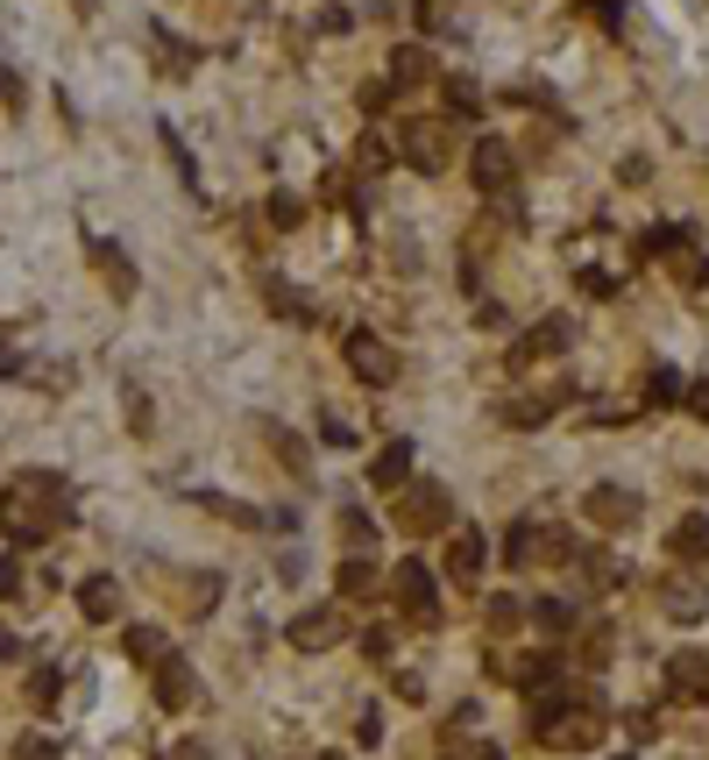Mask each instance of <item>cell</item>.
Instances as JSON below:
<instances>
[{
	"label": "cell",
	"mask_w": 709,
	"mask_h": 760,
	"mask_svg": "<svg viewBox=\"0 0 709 760\" xmlns=\"http://www.w3.org/2000/svg\"><path fill=\"white\" fill-rule=\"evenodd\" d=\"M65 519H71V490H65V476H50V469H22L0 490V533L22 541V547L50 541Z\"/></svg>",
	"instance_id": "6da1fadb"
},
{
	"label": "cell",
	"mask_w": 709,
	"mask_h": 760,
	"mask_svg": "<svg viewBox=\"0 0 709 760\" xmlns=\"http://www.w3.org/2000/svg\"><path fill=\"white\" fill-rule=\"evenodd\" d=\"M533 725H539V739L547 747H596L603 739V704L590 690H539V704H533Z\"/></svg>",
	"instance_id": "7a4b0ae2"
},
{
	"label": "cell",
	"mask_w": 709,
	"mask_h": 760,
	"mask_svg": "<svg viewBox=\"0 0 709 760\" xmlns=\"http://www.w3.org/2000/svg\"><path fill=\"white\" fill-rule=\"evenodd\" d=\"M390 519H398V533H447L455 526V498H447L433 476H412L404 490H390Z\"/></svg>",
	"instance_id": "3957f363"
},
{
	"label": "cell",
	"mask_w": 709,
	"mask_h": 760,
	"mask_svg": "<svg viewBox=\"0 0 709 760\" xmlns=\"http://www.w3.org/2000/svg\"><path fill=\"white\" fill-rule=\"evenodd\" d=\"M398 157L412 163V171H447L455 136H447V122H398Z\"/></svg>",
	"instance_id": "277c9868"
},
{
	"label": "cell",
	"mask_w": 709,
	"mask_h": 760,
	"mask_svg": "<svg viewBox=\"0 0 709 760\" xmlns=\"http://www.w3.org/2000/svg\"><path fill=\"white\" fill-rule=\"evenodd\" d=\"M341 355H348V370L369 392H384V384H398V355H390V341H376L369 327H355L348 341H341Z\"/></svg>",
	"instance_id": "5b68a950"
},
{
	"label": "cell",
	"mask_w": 709,
	"mask_h": 760,
	"mask_svg": "<svg viewBox=\"0 0 709 760\" xmlns=\"http://www.w3.org/2000/svg\"><path fill=\"white\" fill-rule=\"evenodd\" d=\"M390 590H398V611L412 625H441V598H433V569H426V562H398Z\"/></svg>",
	"instance_id": "8992f818"
},
{
	"label": "cell",
	"mask_w": 709,
	"mask_h": 760,
	"mask_svg": "<svg viewBox=\"0 0 709 760\" xmlns=\"http://www.w3.org/2000/svg\"><path fill=\"white\" fill-rule=\"evenodd\" d=\"M582 512H590V526H603V533H625V526H639V490H625V484H596L590 498H582Z\"/></svg>",
	"instance_id": "52a82bcc"
},
{
	"label": "cell",
	"mask_w": 709,
	"mask_h": 760,
	"mask_svg": "<svg viewBox=\"0 0 709 760\" xmlns=\"http://www.w3.org/2000/svg\"><path fill=\"white\" fill-rule=\"evenodd\" d=\"M469 178H476V192L504 200V185H511V143H504V136H476V150H469Z\"/></svg>",
	"instance_id": "ba28073f"
},
{
	"label": "cell",
	"mask_w": 709,
	"mask_h": 760,
	"mask_svg": "<svg viewBox=\"0 0 709 760\" xmlns=\"http://www.w3.org/2000/svg\"><path fill=\"white\" fill-rule=\"evenodd\" d=\"M284 639H291V647H306V654L341 647V604H312V611H298V619L284 625Z\"/></svg>",
	"instance_id": "9c48e42d"
},
{
	"label": "cell",
	"mask_w": 709,
	"mask_h": 760,
	"mask_svg": "<svg viewBox=\"0 0 709 760\" xmlns=\"http://www.w3.org/2000/svg\"><path fill=\"white\" fill-rule=\"evenodd\" d=\"M157 696H163V711H192L199 704V676H192L185 654H163L157 661Z\"/></svg>",
	"instance_id": "30bf717a"
},
{
	"label": "cell",
	"mask_w": 709,
	"mask_h": 760,
	"mask_svg": "<svg viewBox=\"0 0 709 760\" xmlns=\"http://www.w3.org/2000/svg\"><path fill=\"white\" fill-rule=\"evenodd\" d=\"M482 562H490V547H482V533H476V526H455V533H447V576H455L461 590H469L476 576H482Z\"/></svg>",
	"instance_id": "8fae6325"
},
{
	"label": "cell",
	"mask_w": 709,
	"mask_h": 760,
	"mask_svg": "<svg viewBox=\"0 0 709 760\" xmlns=\"http://www.w3.org/2000/svg\"><path fill=\"white\" fill-rule=\"evenodd\" d=\"M667 690L682 696V704H696V696H709V661H702L696 647H682V654L667 661Z\"/></svg>",
	"instance_id": "7c38bea8"
},
{
	"label": "cell",
	"mask_w": 709,
	"mask_h": 760,
	"mask_svg": "<svg viewBox=\"0 0 709 760\" xmlns=\"http://www.w3.org/2000/svg\"><path fill=\"white\" fill-rule=\"evenodd\" d=\"M568 349V320H539L511 341V363H539V355H561Z\"/></svg>",
	"instance_id": "4fadbf2b"
},
{
	"label": "cell",
	"mask_w": 709,
	"mask_h": 760,
	"mask_svg": "<svg viewBox=\"0 0 709 760\" xmlns=\"http://www.w3.org/2000/svg\"><path fill=\"white\" fill-rule=\"evenodd\" d=\"M341 598H348V604H376V598H384V576H376L369 555H348V562H341Z\"/></svg>",
	"instance_id": "5bb4252c"
},
{
	"label": "cell",
	"mask_w": 709,
	"mask_h": 760,
	"mask_svg": "<svg viewBox=\"0 0 709 760\" xmlns=\"http://www.w3.org/2000/svg\"><path fill=\"white\" fill-rule=\"evenodd\" d=\"M426 79H433V50L426 43H398L390 50V86L404 93V86H426Z\"/></svg>",
	"instance_id": "9a60e30c"
},
{
	"label": "cell",
	"mask_w": 709,
	"mask_h": 760,
	"mask_svg": "<svg viewBox=\"0 0 709 760\" xmlns=\"http://www.w3.org/2000/svg\"><path fill=\"white\" fill-rule=\"evenodd\" d=\"M79 611H85L93 625L121 619V583H114V576H93V583H79Z\"/></svg>",
	"instance_id": "2e32d148"
},
{
	"label": "cell",
	"mask_w": 709,
	"mask_h": 760,
	"mask_svg": "<svg viewBox=\"0 0 709 760\" xmlns=\"http://www.w3.org/2000/svg\"><path fill=\"white\" fill-rule=\"evenodd\" d=\"M369 484H376V490H404V484H412V449H404V441H390V449L369 462Z\"/></svg>",
	"instance_id": "e0dca14e"
},
{
	"label": "cell",
	"mask_w": 709,
	"mask_h": 760,
	"mask_svg": "<svg viewBox=\"0 0 709 760\" xmlns=\"http://www.w3.org/2000/svg\"><path fill=\"white\" fill-rule=\"evenodd\" d=\"M667 547H674L682 562H709V512H688L682 526L667 533Z\"/></svg>",
	"instance_id": "ac0fdd59"
},
{
	"label": "cell",
	"mask_w": 709,
	"mask_h": 760,
	"mask_svg": "<svg viewBox=\"0 0 709 760\" xmlns=\"http://www.w3.org/2000/svg\"><path fill=\"white\" fill-rule=\"evenodd\" d=\"M185 583V619H206V611L220 604V576L214 569H192V576H178Z\"/></svg>",
	"instance_id": "d6986e66"
},
{
	"label": "cell",
	"mask_w": 709,
	"mask_h": 760,
	"mask_svg": "<svg viewBox=\"0 0 709 760\" xmlns=\"http://www.w3.org/2000/svg\"><path fill=\"white\" fill-rule=\"evenodd\" d=\"M93 263H100V277H107V285L121 292V299H135V263L121 257L114 242H93Z\"/></svg>",
	"instance_id": "ffe728a7"
},
{
	"label": "cell",
	"mask_w": 709,
	"mask_h": 760,
	"mask_svg": "<svg viewBox=\"0 0 709 760\" xmlns=\"http://www.w3.org/2000/svg\"><path fill=\"white\" fill-rule=\"evenodd\" d=\"M561 406V392H539V398H511L504 406V427H525V434H533V427H547V412Z\"/></svg>",
	"instance_id": "44dd1931"
},
{
	"label": "cell",
	"mask_w": 709,
	"mask_h": 760,
	"mask_svg": "<svg viewBox=\"0 0 709 760\" xmlns=\"http://www.w3.org/2000/svg\"><path fill=\"white\" fill-rule=\"evenodd\" d=\"M149 50H157L163 71H192V65H199V50H192V43H178V36H163V29L149 36Z\"/></svg>",
	"instance_id": "7402d4cb"
},
{
	"label": "cell",
	"mask_w": 709,
	"mask_h": 760,
	"mask_svg": "<svg viewBox=\"0 0 709 760\" xmlns=\"http://www.w3.org/2000/svg\"><path fill=\"white\" fill-rule=\"evenodd\" d=\"M163 654H171V647H163V633H157V625H128V661H142V668H157V661H163Z\"/></svg>",
	"instance_id": "603a6c76"
},
{
	"label": "cell",
	"mask_w": 709,
	"mask_h": 760,
	"mask_svg": "<svg viewBox=\"0 0 709 760\" xmlns=\"http://www.w3.org/2000/svg\"><path fill=\"white\" fill-rule=\"evenodd\" d=\"M341 541H348L355 555H369V547H376V519L362 512V504H348V512H341Z\"/></svg>",
	"instance_id": "cb8c5ba5"
},
{
	"label": "cell",
	"mask_w": 709,
	"mask_h": 760,
	"mask_svg": "<svg viewBox=\"0 0 709 760\" xmlns=\"http://www.w3.org/2000/svg\"><path fill=\"white\" fill-rule=\"evenodd\" d=\"M206 512H220V519H235V526H249V533H263L270 526V512H255V504H241V498H199Z\"/></svg>",
	"instance_id": "d4e9b609"
},
{
	"label": "cell",
	"mask_w": 709,
	"mask_h": 760,
	"mask_svg": "<svg viewBox=\"0 0 709 760\" xmlns=\"http://www.w3.org/2000/svg\"><path fill=\"white\" fill-rule=\"evenodd\" d=\"M667 611H674V619H682V625H696L702 611H709V598H702L696 583H674V590H667Z\"/></svg>",
	"instance_id": "484cf974"
},
{
	"label": "cell",
	"mask_w": 709,
	"mask_h": 760,
	"mask_svg": "<svg viewBox=\"0 0 709 760\" xmlns=\"http://www.w3.org/2000/svg\"><path fill=\"white\" fill-rule=\"evenodd\" d=\"M270 313H284V320H312V306H306V292H291V285H277V277H270Z\"/></svg>",
	"instance_id": "4316f807"
},
{
	"label": "cell",
	"mask_w": 709,
	"mask_h": 760,
	"mask_svg": "<svg viewBox=\"0 0 709 760\" xmlns=\"http://www.w3.org/2000/svg\"><path fill=\"white\" fill-rule=\"evenodd\" d=\"M645 249H653V257H682V249H696V235H688V228H653V235H645Z\"/></svg>",
	"instance_id": "83f0119b"
},
{
	"label": "cell",
	"mask_w": 709,
	"mask_h": 760,
	"mask_svg": "<svg viewBox=\"0 0 709 760\" xmlns=\"http://www.w3.org/2000/svg\"><path fill=\"white\" fill-rule=\"evenodd\" d=\"M539 625H547V633H568V625H575V604L568 598H539V611H533Z\"/></svg>",
	"instance_id": "f1b7e54d"
},
{
	"label": "cell",
	"mask_w": 709,
	"mask_h": 760,
	"mask_svg": "<svg viewBox=\"0 0 709 760\" xmlns=\"http://www.w3.org/2000/svg\"><path fill=\"white\" fill-rule=\"evenodd\" d=\"M28 704H36V711H57V668H36V676H28Z\"/></svg>",
	"instance_id": "f546056e"
},
{
	"label": "cell",
	"mask_w": 709,
	"mask_h": 760,
	"mask_svg": "<svg viewBox=\"0 0 709 760\" xmlns=\"http://www.w3.org/2000/svg\"><path fill=\"white\" fill-rule=\"evenodd\" d=\"M447 114H482V93L469 79H447Z\"/></svg>",
	"instance_id": "4dcf8cb0"
},
{
	"label": "cell",
	"mask_w": 709,
	"mask_h": 760,
	"mask_svg": "<svg viewBox=\"0 0 709 760\" xmlns=\"http://www.w3.org/2000/svg\"><path fill=\"white\" fill-rule=\"evenodd\" d=\"M645 398H653V406H667V398H682V377H674V370H653V384H645Z\"/></svg>",
	"instance_id": "1f68e13d"
},
{
	"label": "cell",
	"mask_w": 709,
	"mask_h": 760,
	"mask_svg": "<svg viewBox=\"0 0 709 760\" xmlns=\"http://www.w3.org/2000/svg\"><path fill=\"white\" fill-rule=\"evenodd\" d=\"M674 277H688V285H709V257H688V249H682V257H674Z\"/></svg>",
	"instance_id": "d6a6232c"
},
{
	"label": "cell",
	"mask_w": 709,
	"mask_h": 760,
	"mask_svg": "<svg viewBox=\"0 0 709 760\" xmlns=\"http://www.w3.org/2000/svg\"><path fill=\"white\" fill-rule=\"evenodd\" d=\"M270 449L291 462V469H306V441H298V434H270Z\"/></svg>",
	"instance_id": "836d02e7"
},
{
	"label": "cell",
	"mask_w": 709,
	"mask_h": 760,
	"mask_svg": "<svg viewBox=\"0 0 709 760\" xmlns=\"http://www.w3.org/2000/svg\"><path fill=\"white\" fill-rule=\"evenodd\" d=\"M582 661H590V668H603V661H610V625H596V633H590V647H582Z\"/></svg>",
	"instance_id": "e575fe53"
},
{
	"label": "cell",
	"mask_w": 709,
	"mask_h": 760,
	"mask_svg": "<svg viewBox=\"0 0 709 760\" xmlns=\"http://www.w3.org/2000/svg\"><path fill=\"white\" fill-rule=\"evenodd\" d=\"M14 760H57V747H50V739H43V733H28L22 747H14Z\"/></svg>",
	"instance_id": "d590c367"
},
{
	"label": "cell",
	"mask_w": 709,
	"mask_h": 760,
	"mask_svg": "<svg viewBox=\"0 0 709 760\" xmlns=\"http://www.w3.org/2000/svg\"><path fill=\"white\" fill-rule=\"evenodd\" d=\"M298 214H306V206H298V200H284V192L270 200V220H277V228H298Z\"/></svg>",
	"instance_id": "8d00e7d4"
},
{
	"label": "cell",
	"mask_w": 709,
	"mask_h": 760,
	"mask_svg": "<svg viewBox=\"0 0 709 760\" xmlns=\"http://www.w3.org/2000/svg\"><path fill=\"white\" fill-rule=\"evenodd\" d=\"M320 441H327V449H355V427H348V420H327Z\"/></svg>",
	"instance_id": "74e56055"
},
{
	"label": "cell",
	"mask_w": 709,
	"mask_h": 760,
	"mask_svg": "<svg viewBox=\"0 0 709 760\" xmlns=\"http://www.w3.org/2000/svg\"><path fill=\"white\" fill-rule=\"evenodd\" d=\"M511 625H518V604L496 598V604H490V633H511Z\"/></svg>",
	"instance_id": "f35d334b"
},
{
	"label": "cell",
	"mask_w": 709,
	"mask_h": 760,
	"mask_svg": "<svg viewBox=\"0 0 709 760\" xmlns=\"http://www.w3.org/2000/svg\"><path fill=\"white\" fill-rule=\"evenodd\" d=\"M0 598H22V562H0Z\"/></svg>",
	"instance_id": "ab89813d"
},
{
	"label": "cell",
	"mask_w": 709,
	"mask_h": 760,
	"mask_svg": "<svg viewBox=\"0 0 709 760\" xmlns=\"http://www.w3.org/2000/svg\"><path fill=\"white\" fill-rule=\"evenodd\" d=\"M682 398H688V412H696V420H709V377H702V384H688Z\"/></svg>",
	"instance_id": "60d3db41"
},
{
	"label": "cell",
	"mask_w": 709,
	"mask_h": 760,
	"mask_svg": "<svg viewBox=\"0 0 709 760\" xmlns=\"http://www.w3.org/2000/svg\"><path fill=\"white\" fill-rule=\"evenodd\" d=\"M362 647H369V661H390V625H376V633L362 639Z\"/></svg>",
	"instance_id": "b9f144b4"
},
{
	"label": "cell",
	"mask_w": 709,
	"mask_h": 760,
	"mask_svg": "<svg viewBox=\"0 0 709 760\" xmlns=\"http://www.w3.org/2000/svg\"><path fill=\"white\" fill-rule=\"evenodd\" d=\"M79 8H85V0H79Z\"/></svg>",
	"instance_id": "7bdbcfd3"
}]
</instances>
